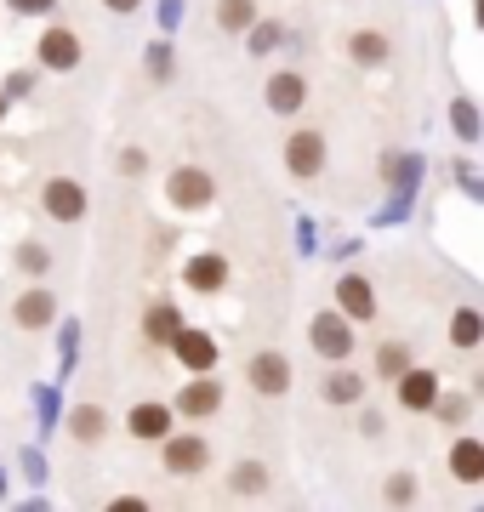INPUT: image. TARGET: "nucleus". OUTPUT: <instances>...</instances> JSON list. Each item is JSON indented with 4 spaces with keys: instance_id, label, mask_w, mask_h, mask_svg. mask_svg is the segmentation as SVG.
<instances>
[{
    "instance_id": "nucleus-1",
    "label": "nucleus",
    "mask_w": 484,
    "mask_h": 512,
    "mask_svg": "<svg viewBox=\"0 0 484 512\" xmlns=\"http://www.w3.org/2000/svg\"><path fill=\"white\" fill-rule=\"evenodd\" d=\"M160 461H166L171 478H200L211 467V444L200 433H166L160 439Z\"/></svg>"
},
{
    "instance_id": "nucleus-2",
    "label": "nucleus",
    "mask_w": 484,
    "mask_h": 512,
    "mask_svg": "<svg viewBox=\"0 0 484 512\" xmlns=\"http://www.w3.org/2000/svg\"><path fill=\"white\" fill-rule=\"evenodd\" d=\"M325 160H331V143H325V137H319V131H291V137H285V171H291V177H297V183H314L319 171H325Z\"/></svg>"
},
{
    "instance_id": "nucleus-3",
    "label": "nucleus",
    "mask_w": 484,
    "mask_h": 512,
    "mask_svg": "<svg viewBox=\"0 0 484 512\" xmlns=\"http://www.w3.org/2000/svg\"><path fill=\"white\" fill-rule=\"evenodd\" d=\"M166 200L177 205V211H205V205L217 200V183H211L205 165H177L166 177Z\"/></svg>"
},
{
    "instance_id": "nucleus-4",
    "label": "nucleus",
    "mask_w": 484,
    "mask_h": 512,
    "mask_svg": "<svg viewBox=\"0 0 484 512\" xmlns=\"http://www.w3.org/2000/svg\"><path fill=\"white\" fill-rule=\"evenodd\" d=\"M308 342H314L319 359H331V365H348V353H354V319H342V313H314V325H308Z\"/></svg>"
},
{
    "instance_id": "nucleus-5",
    "label": "nucleus",
    "mask_w": 484,
    "mask_h": 512,
    "mask_svg": "<svg viewBox=\"0 0 484 512\" xmlns=\"http://www.w3.org/2000/svg\"><path fill=\"white\" fill-rule=\"evenodd\" d=\"M245 382H251V393H262V399H280V393H291V359L274 348H262L245 359Z\"/></svg>"
},
{
    "instance_id": "nucleus-6",
    "label": "nucleus",
    "mask_w": 484,
    "mask_h": 512,
    "mask_svg": "<svg viewBox=\"0 0 484 512\" xmlns=\"http://www.w3.org/2000/svg\"><path fill=\"white\" fill-rule=\"evenodd\" d=\"M35 57H40V69H52V74H69V69H80V35L69 29V23H52V29L40 35Z\"/></svg>"
},
{
    "instance_id": "nucleus-7",
    "label": "nucleus",
    "mask_w": 484,
    "mask_h": 512,
    "mask_svg": "<svg viewBox=\"0 0 484 512\" xmlns=\"http://www.w3.org/2000/svg\"><path fill=\"white\" fill-rule=\"evenodd\" d=\"M336 313L354 319V325H371L376 319V285L365 274H342L336 279Z\"/></svg>"
},
{
    "instance_id": "nucleus-8",
    "label": "nucleus",
    "mask_w": 484,
    "mask_h": 512,
    "mask_svg": "<svg viewBox=\"0 0 484 512\" xmlns=\"http://www.w3.org/2000/svg\"><path fill=\"white\" fill-rule=\"evenodd\" d=\"M217 410H223V387L211 382V370H200V376L177 393V404H171V416H188V421H205V416H217Z\"/></svg>"
},
{
    "instance_id": "nucleus-9",
    "label": "nucleus",
    "mask_w": 484,
    "mask_h": 512,
    "mask_svg": "<svg viewBox=\"0 0 484 512\" xmlns=\"http://www.w3.org/2000/svg\"><path fill=\"white\" fill-rule=\"evenodd\" d=\"M40 205H46L52 222H80L86 217V188H80L75 177H52V183L40 188Z\"/></svg>"
},
{
    "instance_id": "nucleus-10",
    "label": "nucleus",
    "mask_w": 484,
    "mask_h": 512,
    "mask_svg": "<svg viewBox=\"0 0 484 512\" xmlns=\"http://www.w3.org/2000/svg\"><path fill=\"white\" fill-rule=\"evenodd\" d=\"M262 103L274 114H302V103H308V80H302L297 69H274L268 74V86H262Z\"/></svg>"
},
{
    "instance_id": "nucleus-11",
    "label": "nucleus",
    "mask_w": 484,
    "mask_h": 512,
    "mask_svg": "<svg viewBox=\"0 0 484 512\" xmlns=\"http://www.w3.org/2000/svg\"><path fill=\"white\" fill-rule=\"evenodd\" d=\"M393 399H399V410H433V399H439V376L422 365H410L405 376H393Z\"/></svg>"
},
{
    "instance_id": "nucleus-12",
    "label": "nucleus",
    "mask_w": 484,
    "mask_h": 512,
    "mask_svg": "<svg viewBox=\"0 0 484 512\" xmlns=\"http://www.w3.org/2000/svg\"><path fill=\"white\" fill-rule=\"evenodd\" d=\"M166 348L177 353V365H183V370H194V376L217 365V342H211L205 330H188V325H183V330H177V336L166 342Z\"/></svg>"
},
{
    "instance_id": "nucleus-13",
    "label": "nucleus",
    "mask_w": 484,
    "mask_h": 512,
    "mask_svg": "<svg viewBox=\"0 0 484 512\" xmlns=\"http://www.w3.org/2000/svg\"><path fill=\"white\" fill-rule=\"evenodd\" d=\"M126 433L131 439H143V444H160L171 433V404L160 399H143V404H131V416H126Z\"/></svg>"
},
{
    "instance_id": "nucleus-14",
    "label": "nucleus",
    "mask_w": 484,
    "mask_h": 512,
    "mask_svg": "<svg viewBox=\"0 0 484 512\" xmlns=\"http://www.w3.org/2000/svg\"><path fill=\"white\" fill-rule=\"evenodd\" d=\"M445 467H450V478H456V484H484V439L462 433V439L450 444Z\"/></svg>"
},
{
    "instance_id": "nucleus-15",
    "label": "nucleus",
    "mask_w": 484,
    "mask_h": 512,
    "mask_svg": "<svg viewBox=\"0 0 484 512\" xmlns=\"http://www.w3.org/2000/svg\"><path fill=\"white\" fill-rule=\"evenodd\" d=\"M348 57H354L359 69H382L393 57V40L382 35V29H354V35H348Z\"/></svg>"
},
{
    "instance_id": "nucleus-16",
    "label": "nucleus",
    "mask_w": 484,
    "mask_h": 512,
    "mask_svg": "<svg viewBox=\"0 0 484 512\" xmlns=\"http://www.w3.org/2000/svg\"><path fill=\"white\" fill-rule=\"evenodd\" d=\"M188 291H200V296H211V291H223L228 285V256H217V251H205V256H194L188 262Z\"/></svg>"
},
{
    "instance_id": "nucleus-17",
    "label": "nucleus",
    "mask_w": 484,
    "mask_h": 512,
    "mask_svg": "<svg viewBox=\"0 0 484 512\" xmlns=\"http://www.w3.org/2000/svg\"><path fill=\"white\" fill-rule=\"evenodd\" d=\"M12 319H18L23 330L52 325V319H57V296L46 291V285H35V291H23V296H18V308H12Z\"/></svg>"
},
{
    "instance_id": "nucleus-18",
    "label": "nucleus",
    "mask_w": 484,
    "mask_h": 512,
    "mask_svg": "<svg viewBox=\"0 0 484 512\" xmlns=\"http://www.w3.org/2000/svg\"><path fill=\"white\" fill-rule=\"evenodd\" d=\"M103 433H109V410L103 404H75L69 410V439L75 444H103Z\"/></svg>"
},
{
    "instance_id": "nucleus-19",
    "label": "nucleus",
    "mask_w": 484,
    "mask_h": 512,
    "mask_svg": "<svg viewBox=\"0 0 484 512\" xmlns=\"http://www.w3.org/2000/svg\"><path fill=\"white\" fill-rule=\"evenodd\" d=\"M382 177H388L393 194H416V183H422V154H388L382 160Z\"/></svg>"
},
{
    "instance_id": "nucleus-20",
    "label": "nucleus",
    "mask_w": 484,
    "mask_h": 512,
    "mask_svg": "<svg viewBox=\"0 0 484 512\" xmlns=\"http://www.w3.org/2000/svg\"><path fill=\"white\" fill-rule=\"evenodd\" d=\"M450 348H462V353L484 348V313L479 308H456L450 313Z\"/></svg>"
},
{
    "instance_id": "nucleus-21",
    "label": "nucleus",
    "mask_w": 484,
    "mask_h": 512,
    "mask_svg": "<svg viewBox=\"0 0 484 512\" xmlns=\"http://www.w3.org/2000/svg\"><path fill=\"white\" fill-rule=\"evenodd\" d=\"M319 399L325 404H365V376L359 370H331L325 387H319Z\"/></svg>"
},
{
    "instance_id": "nucleus-22",
    "label": "nucleus",
    "mask_w": 484,
    "mask_h": 512,
    "mask_svg": "<svg viewBox=\"0 0 484 512\" xmlns=\"http://www.w3.org/2000/svg\"><path fill=\"white\" fill-rule=\"evenodd\" d=\"M211 18H217L223 35H245V29L257 23V0H217V12H211Z\"/></svg>"
},
{
    "instance_id": "nucleus-23",
    "label": "nucleus",
    "mask_w": 484,
    "mask_h": 512,
    "mask_svg": "<svg viewBox=\"0 0 484 512\" xmlns=\"http://www.w3.org/2000/svg\"><path fill=\"white\" fill-rule=\"evenodd\" d=\"M450 131H456L462 143H479L484 137V120H479V103H473V97H450Z\"/></svg>"
},
{
    "instance_id": "nucleus-24",
    "label": "nucleus",
    "mask_w": 484,
    "mask_h": 512,
    "mask_svg": "<svg viewBox=\"0 0 484 512\" xmlns=\"http://www.w3.org/2000/svg\"><path fill=\"white\" fill-rule=\"evenodd\" d=\"M177 330H183V313L171 308V302H154V308L143 313V336H149V342H171Z\"/></svg>"
},
{
    "instance_id": "nucleus-25",
    "label": "nucleus",
    "mask_w": 484,
    "mask_h": 512,
    "mask_svg": "<svg viewBox=\"0 0 484 512\" xmlns=\"http://www.w3.org/2000/svg\"><path fill=\"white\" fill-rule=\"evenodd\" d=\"M405 370H410V342H382V348H376V376H382V382L405 376Z\"/></svg>"
},
{
    "instance_id": "nucleus-26",
    "label": "nucleus",
    "mask_w": 484,
    "mask_h": 512,
    "mask_svg": "<svg viewBox=\"0 0 484 512\" xmlns=\"http://www.w3.org/2000/svg\"><path fill=\"white\" fill-rule=\"evenodd\" d=\"M228 490L234 495H262L268 490V467H262V461H240V467L228 473Z\"/></svg>"
},
{
    "instance_id": "nucleus-27",
    "label": "nucleus",
    "mask_w": 484,
    "mask_h": 512,
    "mask_svg": "<svg viewBox=\"0 0 484 512\" xmlns=\"http://www.w3.org/2000/svg\"><path fill=\"white\" fill-rule=\"evenodd\" d=\"M280 40H285V29H280V23H274V18H257V23H251V29H245V46H251V52H257V57H268V52H274V46H280Z\"/></svg>"
},
{
    "instance_id": "nucleus-28",
    "label": "nucleus",
    "mask_w": 484,
    "mask_h": 512,
    "mask_svg": "<svg viewBox=\"0 0 484 512\" xmlns=\"http://www.w3.org/2000/svg\"><path fill=\"white\" fill-rule=\"evenodd\" d=\"M416 495H422L416 473H388V484H382V501H388V507H405V501H416Z\"/></svg>"
},
{
    "instance_id": "nucleus-29",
    "label": "nucleus",
    "mask_w": 484,
    "mask_h": 512,
    "mask_svg": "<svg viewBox=\"0 0 484 512\" xmlns=\"http://www.w3.org/2000/svg\"><path fill=\"white\" fill-rule=\"evenodd\" d=\"M467 410H473V404H467L462 393H445V387H439V399H433V416H439V421H450V427H462V421H467Z\"/></svg>"
},
{
    "instance_id": "nucleus-30",
    "label": "nucleus",
    "mask_w": 484,
    "mask_h": 512,
    "mask_svg": "<svg viewBox=\"0 0 484 512\" xmlns=\"http://www.w3.org/2000/svg\"><path fill=\"white\" fill-rule=\"evenodd\" d=\"M114 171H120V177H143V171H149V154H143V148H120Z\"/></svg>"
},
{
    "instance_id": "nucleus-31",
    "label": "nucleus",
    "mask_w": 484,
    "mask_h": 512,
    "mask_svg": "<svg viewBox=\"0 0 484 512\" xmlns=\"http://www.w3.org/2000/svg\"><path fill=\"white\" fill-rule=\"evenodd\" d=\"M18 268H29V274H46V268H52V256H46V245H35V239H29V245L18 251Z\"/></svg>"
},
{
    "instance_id": "nucleus-32",
    "label": "nucleus",
    "mask_w": 484,
    "mask_h": 512,
    "mask_svg": "<svg viewBox=\"0 0 484 512\" xmlns=\"http://www.w3.org/2000/svg\"><path fill=\"white\" fill-rule=\"evenodd\" d=\"M149 74H154V80H166V74H171V52H166V46H154V52H149Z\"/></svg>"
},
{
    "instance_id": "nucleus-33",
    "label": "nucleus",
    "mask_w": 484,
    "mask_h": 512,
    "mask_svg": "<svg viewBox=\"0 0 484 512\" xmlns=\"http://www.w3.org/2000/svg\"><path fill=\"white\" fill-rule=\"evenodd\" d=\"M359 433H365V439H382V410H365V416H359Z\"/></svg>"
},
{
    "instance_id": "nucleus-34",
    "label": "nucleus",
    "mask_w": 484,
    "mask_h": 512,
    "mask_svg": "<svg viewBox=\"0 0 484 512\" xmlns=\"http://www.w3.org/2000/svg\"><path fill=\"white\" fill-rule=\"evenodd\" d=\"M12 12H23V18H35V12H52V0H6Z\"/></svg>"
},
{
    "instance_id": "nucleus-35",
    "label": "nucleus",
    "mask_w": 484,
    "mask_h": 512,
    "mask_svg": "<svg viewBox=\"0 0 484 512\" xmlns=\"http://www.w3.org/2000/svg\"><path fill=\"white\" fill-rule=\"evenodd\" d=\"M177 12H183V0H166V6H160V18H166V29H177Z\"/></svg>"
},
{
    "instance_id": "nucleus-36",
    "label": "nucleus",
    "mask_w": 484,
    "mask_h": 512,
    "mask_svg": "<svg viewBox=\"0 0 484 512\" xmlns=\"http://www.w3.org/2000/svg\"><path fill=\"white\" fill-rule=\"evenodd\" d=\"M103 6H109V12H120V18H126V12H137V6H143V0H103Z\"/></svg>"
},
{
    "instance_id": "nucleus-37",
    "label": "nucleus",
    "mask_w": 484,
    "mask_h": 512,
    "mask_svg": "<svg viewBox=\"0 0 484 512\" xmlns=\"http://www.w3.org/2000/svg\"><path fill=\"white\" fill-rule=\"evenodd\" d=\"M473 23H479V29H484V0H473Z\"/></svg>"
},
{
    "instance_id": "nucleus-38",
    "label": "nucleus",
    "mask_w": 484,
    "mask_h": 512,
    "mask_svg": "<svg viewBox=\"0 0 484 512\" xmlns=\"http://www.w3.org/2000/svg\"><path fill=\"white\" fill-rule=\"evenodd\" d=\"M473 387H479V399H484V370H479V382H473Z\"/></svg>"
}]
</instances>
